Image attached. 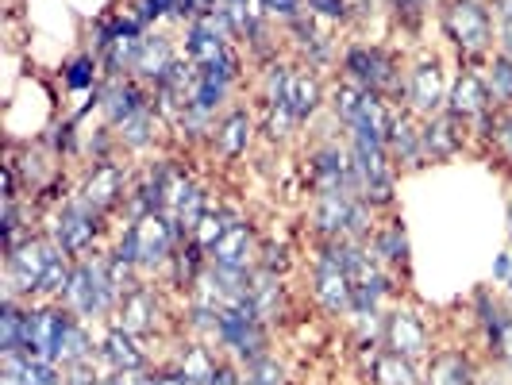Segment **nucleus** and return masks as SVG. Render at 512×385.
<instances>
[{"instance_id": "nucleus-12", "label": "nucleus", "mask_w": 512, "mask_h": 385, "mask_svg": "<svg viewBox=\"0 0 512 385\" xmlns=\"http://www.w3.org/2000/svg\"><path fill=\"white\" fill-rule=\"evenodd\" d=\"M409 97H412V104H416L420 112H432V108H439V101H443V74H439L436 62H424V66H416V70H412Z\"/></svg>"}, {"instance_id": "nucleus-15", "label": "nucleus", "mask_w": 512, "mask_h": 385, "mask_svg": "<svg viewBox=\"0 0 512 385\" xmlns=\"http://www.w3.org/2000/svg\"><path fill=\"white\" fill-rule=\"evenodd\" d=\"M170 66H174V54H170V43L166 39H143V47H139V58H135V70L143 77H154V81H162V77L170 74Z\"/></svg>"}, {"instance_id": "nucleus-10", "label": "nucleus", "mask_w": 512, "mask_h": 385, "mask_svg": "<svg viewBox=\"0 0 512 385\" xmlns=\"http://www.w3.org/2000/svg\"><path fill=\"white\" fill-rule=\"evenodd\" d=\"M212 258H216V266H224V270H247V255H251V228L247 224H231L224 231V239L216 243V247H208Z\"/></svg>"}, {"instance_id": "nucleus-18", "label": "nucleus", "mask_w": 512, "mask_h": 385, "mask_svg": "<svg viewBox=\"0 0 512 385\" xmlns=\"http://www.w3.org/2000/svg\"><path fill=\"white\" fill-rule=\"evenodd\" d=\"M120 197V170L116 166H101L93 178L85 181V201L93 208H108Z\"/></svg>"}, {"instance_id": "nucleus-11", "label": "nucleus", "mask_w": 512, "mask_h": 385, "mask_svg": "<svg viewBox=\"0 0 512 385\" xmlns=\"http://www.w3.org/2000/svg\"><path fill=\"white\" fill-rule=\"evenodd\" d=\"M385 335H389V351L401 355V359H416L424 351V328H420V320L412 312H397L389 320V332Z\"/></svg>"}, {"instance_id": "nucleus-25", "label": "nucleus", "mask_w": 512, "mask_h": 385, "mask_svg": "<svg viewBox=\"0 0 512 385\" xmlns=\"http://www.w3.org/2000/svg\"><path fill=\"white\" fill-rule=\"evenodd\" d=\"M247 139H251V120L243 112L228 116V124L220 128V147H224V154H243L247 151Z\"/></svg>"}, {"instance_id": "nucleus-49", "label": "nucleus", "mask_w": 512, "mask_h": 385, "mask_svg": "<svg viewBox=\"0 0 512 385\" xmlns=\"http://www.w3.org/2000/svg\"><path fill=\"white\" fill-rule=\"evenodd\" d=\"M509 285H512V278H509Z\"/></svg>"}, {"instance_id": "nucleus-31", "label": "nucleus", "mask_w": 512, "mask_h": 385, "mask_svg": "<svg viewBox=\"0 0 512 385\" xmlns=\"http://www.w3.org/2000/svg\"><path fill=\"white\" fill-rule=\"evenodd\" d=\"M228 228H231L228 216H220V212L212 216V212H205V216H201V224H197V243H201V247H216Z\"/></svg>"}, {"instance_id": "nucleus-37", "label": "nucleus", "mask_w": 512, "mask_h": 385, "mask_svg": "<svg viewBox=\"0 0 512 385\" xmlns=\"http://www.w3.org/2000/svg\"><path fill=\"white\" fill-rule=\"evenodd\" d=\"M497 16H501V43L512 58V0H497Z\"/></svg>"}, {"instance_id": "nucleus-2", "label": "nucleus", "mask_w": 512, "mask_h": 385, "mask_svg": "<svg viewBox=\"0 0 512 385\" xmlns=\"http://www.w3.org/2000/svg\"><path fill=\"white\" fill-rule=\"evenodd\" d=\"M74 320L54 312V308H39V312H27L24 316V355L43 362H58V347H62V335Z\"/></svg>"}, {"instance_id": "nucleus-36", "label": "nucleus", "mask_w": 512, "mask_h": 385, "mask_svg": "<svg viewBox=\"0 0 512 385\" xmlns=\"http://www.w3.org/2000/svg\"><path fill=\"white\" fill-rule=\"evenodd\" d=\"M359 104H362V93L359 89H339V97H335V112H339V120H355L359 116Z\"/></svg>"}, {"instance_id": "nucleus-48", "label": "nucleus", "mask_w": 512, "mask_h": 385, "mask_svg": "<svg viewBox=\"0 0 512 385\" xmlns=\"http://www.w3.org/2000/svg\"><path fill=\"white\" fill-rule=\"evenodd\" d=\"M243 385H258V382H251V378H243Z\"/></svg>"}, {"instance_id": "nucleus-21", "label": "nucleus", "mask_w": 512, "mask_h": 385, "mask_svg": "<svg viewBox=\"0 0 512 385\" xmlns=\"http://www.w3.org/2000/svg\"><path fill=\"white\" fill-rule=\"evenodd\" d=\"M124 316V332H147L154 320H151V312H154V301H151V293H131L128 301H124V308H120Z\"/></svg>"}, {"instance_id": "nucleus-44", "label": "nucleus", "mask_w": 512, "mask_h": 385, "mask_svg": "<svg viewBox=\"0 0 512 385\" xmlns=\"http://www.w3.org/2000/svg\"><path fill=\"white\" fill-rule=\"evenodd\" d=\"M208 385H243V382H239L235 374H228V370H216V378H212Z\"/></svg>"}, {"instance_id": "nucleus-45", "label": "nucleus", "mask_w": 512, "mask_h": 385, "mask_svg": "<svg viewBox=\"0 0 512 385\" xmlns=\"http://www.w3.org/2000/svg\"><path fill=\"white\" fill-rule=\"evenodd\" d=\"M158 385H193L185 374H166V378H158Z\"/></svg>"}, {"instance_id": "nucleus-24", "label": "nucleus", "mask_w": 512, "mask_h": 385, "mask_svg": "<svg viewBox=\"0 0 512 385\" xmlns=\"http://www.w3.org/2000/svg\"><path fill=\"white\" fill-rule=\"evenodd\" d=\"M478 308H482V324H486V335L493 339V347H497V343L505 339V332L512 328V316L501 305H497V301H489V293H482V297H478Z\"/></svg>"}, {"instance_id": "nucleus-39", "label": "nucleus", "mask_w": 512, "mask_h": 385, "mask_svg": "<svg viewBox=\"0 0 512 385\" xmlns=\"http://www.w3.org/2000/svg\"><path fill=\"white\" fill-rule=\"evenodd\" d=\"M308 8H316L320 16H343V0H308Z\"/></svg>"}, {"instance_id": "nucleus-5", "label": "nucleus", "mask_w": 512, "mask_h": 385, "mask_svg": "<svg viewBox=\"0 0 512 385\" xmlns=\"http://www.w3.org/2000/svg\"><path fill=\"white\" fill-rule=\"evenodd\" d=\"M54 247L58 251H85L89 243H93V235H97V208L89 205V201H81V205H70L62 216H54Z\"/></svg>"}, {"instance_id": "nucleus-34", "label": "nucleus", "mask_w": 512, "mask_h": 385, "mask_svg": "<svg viewBox=\"0 0 512 385\" xmlns=\"http://www.w3.org/2000/svg\"><path fill=\"white\" fill-rule=\"evenodd\" d=\"M493 97H501V101L512 97V58H497L493 62Z\"/></svg>"}, {"instance_id": "nucleus-42", "label": "nucleus", "mask_w": 512, "mask_h": 385, "mask_svg": "<svg viewBox=\"0 0 512 385\" xmlns=\"http://www.w3.org/2000/svg\"><path fill=\"white\" fill-rule=\"evenodd\" d=\"M285 251H274V247H270V251H266V270H270V274H274V270H285Z\"/></svg>"}, {"instance_id": "nucleus-14", "label": "nucleus", "mask_w": 512, "mask_h": 385, "mask_svg": "<svg viewBox=\"0 0 512 385\" xmlns=\"http://www.w3.org/2000/svg\"><path fill=\"white\" fill-rule=\"evenodd\" d=\"M385 143L389 151L397 154L401 162H420L424 143H420V131H412V124L405 116H389V131H385Z\"/></svg>"}, {"instance_id": "nucleus-1", "label": "nucleus", "mask_w": 512, "mask_h": 385, "mask_svg": "<svg viewBox=\"0 0 512 385\" xmlns=\"http://www.w3.org/2000/svg\"><path fill=\"white\" fill-rule=\"evenodd\" d=\"M170 243H174V228H170L158 212H147L139 224H131L128 228V235H124V243H120L116 255L128 258L131 266L151 270V266H158L162 258L170 255Z\"/></svg>"}, {"instance_id": "nucleus-35", "label": "nucleus", "mask_w": 512, "mask_h": 385, "mask_svg": "<svg viewBox=\"0 0 512 385\" xmlns=\"http://www.w3.org/2000/svg\"><path fill=\"white\" fill-rule=\"evenodd\" d=\"M382 255L393 258V262H405V255H409V243H405V231L401 228H389L382 235Z\"/></svg>"}, {"instance_id": "nucleus-38", "label": "nucleus", "mask_w": 512, "mask_h": 385, "mask_svg": "<svg viewBox=\"0 0 512 385\" xmlns=\"http://www.w3.org/2000/svg\"><path fill=\"white\" fill-rule=\"evenodd\" d=\"M66 81H70V89H85V85H93V66L81 58V62H74V66H70Z\"/></svg>"}, {"instance_id": "nucleus-3", "label": "nucleus", "mask_w": 512, "mask_h": 385, "mask_svg": "<svg viewBox=\"0 0 512 385\" xmlns=\"http://www.w3.org/2000/svg\"><path fill=\"white\" fill-rule=\"evenodd\" d=\"M112 293H116V285L108 278V266H77L74 270V282L66 289V297H70V305L81 312V316H93V312H104L108 301H112Z\"/></svg>"}, {"instance_id": "nucleus-16", "label": "nucleus", "mask_w": 512, "mask_h": 385, "mask_svg": "<svg viewBox=\"0 0 512 385\" xmlns=\"http://www.w3.org/2000/svg\"><path fill=\"white\" fill-rule=\"evenodd\" d=\"M104 355H108V362H112L120 374L143 370V351L131 343V332H124V328H116V332L104 339Z\"/></svg>"}, {"instance_id": "nucleus-41", "label": "nucleus", "mask_w": 512, "mask_h": 385, "mask_svg": "<svg viewBox=\"0 0 512 385\" xmlns=\"http://www.w3.org/2000/svg\"><path fill=\"white\" fill-rule=\"evenodd\" d=\"M493 274H497V282H505V285H509V278H512V255L497 258V266H493Z\"/></svg>"}, {"instance_id": "nucleus-9", "label": "nucleus", "mask_w": 512, "mask_h": 385, "mask_svg": "<svg viewBox=\"0 0 512 385\" xmlns=\"http://www.w3.org/2000/svg\"><path fill=\"white\" fill-rule=\"evenodd\" d=\"M347 70H351L355 81H362L366 89H382V85L393 81V66H389V58H385L382 51H366V47L347 54Z\"/></svg>"}, {"instance_id": "nucleus-13", "label": "nucleus", "mask_w": 512, "mask_h": 385, "mask_svg": "<svg viewBox=\"0 0 512 385\" xmlns=\"http://www.w3.org/2000/svg\"><path fill=\"white\" fill-rule=\"evenodd\" d=\"M486 104H489L486 85L474 74H462L459 81H455V93H451V112H455V116H462V120H466V116H482Z\"/></svg>"}, {"instance_id": "nucleus-40", "label": "nucleus", "mask_w": 512, "mask_h": 385, "mask_svg": "<svg viewBox=\"0 0 512 385\" xmlns=\"http://www.w3.org/2000/svg\"><path fill=\"white\" fill-rule=\"evenodd\" d=\"M270 12H282V16H293L297 12V0H262Z\"/></svg>"}, {"instance_id": "nucleus-33", "label": "nucleus", "mask_w": 512, "mask_h": 385, "mask_svg": "<svg viewBox=\"0 0 512 385\" xmlns=\"http://www.w3.org/2000/svg\"><path fill=\"white\" fill-rule=\"evenodd\" d=\"M147 135H151V112H147V108H143V112H135L131 120H124V139H128L131 147L147 143Z\"/></svg>"}, {"instance_id": "nucleus-26", "label": "nucleus", "mask_w": 512, "mask_h": 385, "mask_svg": "<svg viewBox=\"0 0 512 385\" xmlns=\"http://www.w3.org/2000/svg\"><path fill=\"white\" fill-rule=\"evenodd\" d=\"M181 374H185L193 385H208L212 378H216V366H212L205 347H189V351H185V359H181Z\"/></svg>"}, {"instance_id": "nucleus-8", "label": "nucleus", "mask_w": 512, "mask_h": 385, "mask_svg": "<svg viewBox=\"0 0 512 385\" xmlns=\"http://www.w3.org/2000/svg\"><path fill=\"white\" fill-rule=\"evenodd\" d=\"M316 297L332 308V312L355 305V285H351V274H347L339 262H332V258H324V262H320V270H316Z\"/></svg>"}, {"instance_id": "nucleus-23", "label": "nucleus", "mask_w": 512, "mask_h": 385, "mask_svg": "<svg viewBox=\"0 0 512 385\" xmlns=\"http://www.w3.org/2000/svg\"><path fill=\"white\" fill-rule=\"evenodd\" d=\"M420 143H424V154H455V147H459V135H455V128L447 124V120H436V124H428V128L420 131Z\"/></svg>"}, {"instance_id": "nucleus-43", "label": "nucleus", "mask_w": 512, "mask_h": 385, "mask_svg": "<svg viewBox=\"0 0 512 385\" xmlns=\"http://www.w3.org/2000/svg\"><path fill=\"white\" fill-rule=\"evenodd\" d=\"M497 351H501V359L509 362V370H512V328H509V332H505V339L497 343Z\"/></svg>"}, {"instance_id": "nucleus-4", "label": "nucleus", "mask_w": 512, "mask_h": 385, "mask_svg": "<svg viewBox=\"0 0 512 385\" xmlns=\"http://www.w3.org/2000/svg\"><path fill=\"white\" fill-rule=\"evenodd\" d=\"M447 31L462 51H482L489 43V12L478 0H455L447 8Z\"/></svg>"}, {"instance_id": "nucleus-17", "label": "nucleus", "mask_w": 512, "mask_h": 385, "mask_svg": "<svg viewBox=\"0 0 512 385\" xmlns=\"http://www.w3.org/2000/svg\"><path fill=\"white\" fill-rule=\"evenodd\" d=\"M316 104H320V85H316V77L293 74L289 101H285V108L293 112V120H305V116H312V112H316Z\"/></svg>"}, {"instance_id": "nucleus-27", "label": "nucleus", "mask_w": 512, "mask_h": 385, "mask_svg": "<svg viewBox=\"0 0 512 385\" xmlns=\"http://www.w3.org/2000/svg\"><path fill=\"white\" fill-rule=\"evenodd\" d=\"M378 378H382V385H416V374H412L409 359H401V355H385V359H378Z\"/></svg>"}, {"instance_id": "nucleus-28", "label": "nucleus", "mask_w": 512, "mask_h": 385, "mask_svg": "<svg viewBox=\"0 0 512 385\" xmlns=\"http://www.w3.org/2000/svg\"><path fill=\"white\" fill-rule=\"evenodd\" d=\"M251 301L258 308V320H266V316H274L278 305H282V289L274 282V274L270 278H262L258 285H251Z\"/></svg>"}, {"instance_id": "nucleus-6", "label": "nucleus", "mask_w": 512, "mask_h": 385, "mask_svg": "<svg viewBox=\"0 0 512 385\" xmlns=\"http://www.w3.org/2000/svg\"><path fill=\"white\" fill-rule=\"evenodd\" d=\"M54 258H58V247H51V243H24V247H12V255H8V278H12L16 289L35 293Z\"/></svg>"}, {"instance_id": "nucleus-29", "label": "nucleus", "mask_w": 512, "mask_h": 385, "mask_svg": "<svg viewBox=\"0 0 512 385\" xmlns=\"http://www.w3.org/2000/svg\"><path fill=\"white\" fill-rule=\"evenodd\" d=\"M89 359V335L85 328L70 324L66 335H62V347H58V362H85Z\"/></svg>"}, {"instance_id": "nucleus-46", "label": "nucleus", "mask_w": 512, "mask_h": 385, "mask_svg": "<svg viewBox=\"0 0 512 385\" xmlns=\"http://www.w3.org/2000/svg\"><path fill=\"white\" fill-rule=\"evenodd\" d=\"M505 143H509V154H512V124L505 128Z\"/></svg>"}, {"instance_id": "nucleus-7", "label": "nucleus", "mask_w": 512, "mask_h": 385, "mask_svg": "<svg viewBox=\"0 0 512 385\" xmlns=\"http://www.w3.org/2000/svg\"><path fill=\"white\" fill-rule=\"evenodd\" d=\"M224 35H228V27H224V20H216L212 12L208 16H201L197 24L189 27V39H185V51H189V62L193 66H212V62H220L224 54H228V47H224Z\"/></svg>"}, {"instance_id": "nucleus-20", "label": "nucleus", "mask_w": 512, "mask_h": 385, "mask_svg": "<svg viewBox=\"0 0 512 385\" xmlns=\"http://www.w3.org/2000/svg\"><path fill=\"white\" fill-rule=\"evenodd\" d=\"M24 316H27V312H16L12 297H4V312H0V324H4L0 347H4V355H16V351H24Z\"/></svg>"}, {"instance_id": "nucleus-22", "label": "nucleus", "mask_w": 512, "mask_h": 385, "mask_svg": "<svg viewBox=\"0 0 512 385\" xmlns=\"http://www.w3.org/2000/svg\"><path fill=\"white\" fill-rule=\"evenodd\" d=\"M104 112H108V120L124 124V120H131L135 112H143V104H139V93H135L131 85H116V89H108Z\"/></svg>"}, {"instance_id": "nucleus-30", "label": "nucleus", "mask_w": 512, "mask_h": 385, "mask_svg": "<svg viewBox=\"0 0 512 385\" xmlns=\"http://www.w3.org/2000/svg\"><path fill=\"white\" fill-rule=\"evenodd\" d=\"M70 282H74V274H70V266L62 262V255H58L51 266H47V274H43V282H39V293H66Z\"/></svg>"}, {"instance_id": "nucleus-19", "label": "nucleus", "mask_w": 512, "mask_h": 385, "mask_svg": "<svg viewBox=\"0 0 512 385\" xmlns=\"http://www.w3.org/2000/svg\"><path fill=\"white\" fill-rule=\"evenodd\" d=\"M428 385H474V370L462 355H439L432 362V374H428Z\"/></svg>"}, {"instance_id": "nucleus-47", "label": "nucleus", "mask_w": 512, "mask_h": 385, "mask_svg": "<svg viewBox=\"0 0 512 385\" xmlns=\"http://www.w3.org/2000/svg\"><path fill=\"white\" fill-rule=\"evenodd\" d=\"M405 4H412V8H420V4H428V0H405Z\"/></svg>"}, {"instance_id": "nucleus-32", "label": "nucleus", "mask_w": 512, "mask_h": 385, "mask_svg": "<svg viewBox=\"0 0 512 385\" xmlns=\"http://www.w3.org/2000/svg\"><path fill=\"white\" fill-rule=\"evenodd\" d=\"M58 370H54V362H43V359H24V385H58Z\"/></svg>"}]
</instances>
